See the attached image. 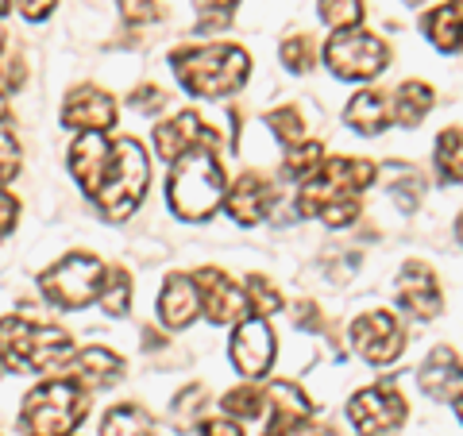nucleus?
<instances>
[{
	"label": "nucleus",
	"instance_id": "obj_1",
	"mask_svg": "<svg viewBox=\"0 0 463 436\" xmlns=\"http://www.w3.org/2000/svg\"><path fill=\"white\" fill-rule=\"evenodd\" d=\"M174 74L194 97L221 100L240 93V85L251 74V58L243 47L232 43H213V47H194L174 54Z\"/></svg>",
	"mask_w": 463,
	"mask_h": 436
},
{
	"label": "nucleus",
	"instance_id": "obj_2",
	"mask_svg": "<svg viewBox=\"0 0 463 436\" xmlns=\"http://www.w3.org/2000/svg\"><path fill=\"white\" fill-rule=\"evenodd\" d=\"M166 201L182 221H209L224 201V170L213 151H190L170 166Z\"/></svg>",
	"mask_w": 463,
	"mask_h": 436
},
{
	"label": "nucleus",
	"instance_id": "obj_3",
	"mask_svg": "<svg viewBox=\"0 0 463 436\" xmlns=\"http://www.w3.org/2000/svg\"><path fill=\"white\" fill-rule=\"evenodd\" d=\"M74 355V340L66 328L54 325H32L20 317L0 321V359L16 371H54Z\"/></svg>",
	"mask_w": 463,
	"mask_h": 436
},
{
	"label": "nucleus",
	"instance_id": "obj_4",
	"mask_svg": "<svg viewBox=\"0 0 463 436\" xmlns=\"http://www.w3.org/2000/svg\"><path fill=\"white\" fill-rule=\"evenodd\" d=\"M85 413H90L85 386H78L74 379H51L27 394L20 425L27 436H70L85 421Z\"/></svg>",
	"mask_w": 463,
	"mask_h": 436
},
{
	"label": "nucleus",
	"instance_id": "obj_5",
	"mask_svg": "<svg viewBox=\"0 0 463 436\" xmlns=\"http://www.w3.org/2000/svg\"><path fill=\"white\" fill-rule=\"evenodd\" d=\"M147 178H151V166H147V155L136 139H116L112 143V170H109V182L100 190L97 205L109 221H128L143 194H147Z\"/></svg>",
	"mask_w": 463,
	"mask_h": 436
},
{
	"label": "nucleus",
	"instance_id": "obj_6",
	"mask_svg": "<svg viewBox=\"0 0 463 436\" xmlns=\"http://www.w3.org/2000/svg\"><path fill=\"white\" fill-rule=\"evenodd\" d=\"M325 66L344 81H371L390 66V47L374 32L352 27L325 43Z\"/></svg>",
	"mask_w": 463,
	"mask_h": 436
},
{
	"label": "nucleus",
	"instance_id": "obj_7",
	"mask_svg": "<svg viewBox=\"0 0 463 436\" xmlns=\"http://www.w3.org/2000/svg\"><path fill=\"white\" fill-rule=\"evenodd\" d=\"M109 279V267L93 255H66L62 263H54L51 270H43V294H47L54 305L62 309H85L90 301L100 298Z\"/></svg>",
	"mask_w": 463,
	"mask_h": 436
},
{
	"label": "nucleus",
	"instance_id": "obj_8",
	"mask_svg": "<svg viewBox=\"0 0 463 436\" xmlns=\"http://www.w3.org/2000/svg\"><path fill=\"white\" fill-rule=\"evenodd\" d=\"M405 417H410V405L390 383L355 390L347 402V421L359 436H394L405 425Z\"/></svg>",
	"mask_w": 463,
	"mask_h": 436
},
{
	"label": "nucleus",
	"instance_id": "obj_9",
	"mask_svg": "<svg viewBox=\"0 0 463 436\" xmlns=\"http://www.w3.org/2000/svg\"><path fill=\"white\" fill-rule=\"evenodd\" d=\"M347 332H352V347L359 352V359H367L371 367H386V363H394L405 352V328L386 309L359 313Z\"/></svg>",
	"mask_w": 463,
	"mask_h": 436
},
{
	"label": "nucleus",
	"instance_id": "obj_10",
	"mask_svg": "<svg viewBox=\"0 0 463 436\" xmlns=\"http://www.w3.org/2000/svg\"><path fill=\"white\" fill-rule=\"evenodd\" d=\"M194 286H197V298H201V309L213 325H232V321H248V289H240L236 282L228 279L221 267H201L194 274Z\"/></svg>",
	"mask_w": 463,
	"mask_h": 436
},
{
	"label": "nucleus",
	"instance_id": "obj_11",
	"mask_svg": "<svg viewBox=\"0 0 463 436\" xmlns=\"http://www.w3.org/2000/svg\"><path fill=\"white\" fill-rule=\"evenodd\" d=\"M398 305L417 321H437L444 313V289L437 270L421 259H410L402 270H398Z\"/></svg>",
	"mask_w": 463,
	"mask_h": 436
},
{
	"label": "nucleus",
	"instance_id": "obj_12",
	"mask_svg": "<svg viewBox=\"0 0 463 436\" xmlns=\"http://www.w3.org/2000/svg\"><path fill=\"white\" fill-rule=\"evenodd\" d=\"M232 363L248 379H263L274 363V332L263 317H248L232 332Z\"/></svg>",
	"mask_w": 463,
	"mask_h": 436
},
{
	"label": "nucleus",
	"instance_id": "obj_13",
	"mask_svg": "<svg viewBox=\"0 0 463 436\" xmlns=\"http://www.w3.org/2000/svg\"><path fill=\"white\" fill-rule=\"evenodd\" d=\"M417 386L432 402L456 405L463 398V359L456 355V347H448V344L432 347L421 363V371H417Z\"/></svg>",
	"mask_w": 463,
	"mask_h": 436
},
{
	"label": "nucleus",
	"instance_id": "obj_14",
	"mask_svg": "<svg viewBox=\"0 0 463 436\" xmlns=\"http://www.w3.org/2000/svg\"><path fill=\"white\" fill-rule=\"evenodd\" d=\"M112 170V143L105 139V132H81L70 147V174L78 178V185L90 197H100Z\"/></svg>",
	"mask_w": 463,
	"mask_h": 436
},
{
	"label": "nucleus",
	"instance_id": "obj_15",
	"mask_svg": "<svg viewBox=\"0 0 463 436\" xmlns=\"http://www.w3.org/2000/svg\"><path fill=\"white\" fill-rule=\"evenodd\" d=\"M216 143H221V139H216V132L209 124H201L197 112H178L174 120L155 128V147H158V155H163L166 163H178L182 155L201 151V147L213 151Z\"/></svg>",
	"mask_w": 463,
	"mask_h": 436
},
{
	"label": "nucleus",
	"instance_id": "obj_16",
	"mask_svg": "<svg viewBox=\"0 0 463 436\" xmlns=\"http://www.w3.org/2000/svg\"><path fill=\"white\" fill-rule=\"evenodd\" d=\"M267 410H270V421L263 436H298V429L313 417V402L289 379H274L267 386Z\"/></svg>",
	"mask_w": 463,
	"mask_h": 436
},
{
	"label": "nucleus",
	"instance_id": "obj_17",
	"mask_svg": "<svg viewBox=\"0 0 463 436\" xmlns=\"http://www.w3.org/2000/svg\"><path fill=\"white\" fill-rule=\"evenodd\" d=\"M62 124L74 132H105L116 124V100L97 85H78L62 105Z\"/></svg>",
	"mask_w": 463,
	"mask_h": 436
},
{
	"label": "nucleus",
	"instance_id": "obj_18",
	"mask_svg": "<svg viewBox=\"0 0 463 436\" xmlns=\"http://www.w3.org/2000/svg\"><path fill=\"white\" fill-rule=\"evenodd\" d=\"M274 185L263 178V174H243V178L232 185V194H228V213H232V221H240L243 228H251L259 221H267V213L274 209Z\"/></svg>",
	"mask_w": 463,
	"mask_h": 436
},
{
	"label": "nucleus",
	"instance_id": "obj_19",
	"mask_svg": "<svg viewBox=\"0 0 463 436\" xmlns=\"http://www.w3.org/2000/svg\"><path fill=\"white\" fill-rule=\"evenodd\" d=\"M344 120L359 136H379L394 124V93L383 90H359L344 109Z\"/></svg>",
	"mask_w": 463,
	"mask_h": 436
},
{
	"label": "nucleus",
	"instance_id": "obj_20",
	"mask_svg": "<svg viewBox=\"0 0 463 436\" xmlns=\"http://www.w3.org/2000/svg\"><path fill=\"white\" fill-rule=\"evenodd\" d=\"M70 374H74L78 386L100 390V386H112L124 374V359L112 355L109 347H81V352L70 359Z\"/></svg>",
	"mask_w": 463,
	"mask_h": 436
},
{
	"label": "nucleus",
	"instance_id": "obj_21",
	"mask_svg": "<svg viewBox=\"0 0 463 436\" xmlns=\"http://www.w3.org/2000/svg\"><path fill=\"white\" fill-rule=\"evenodd\" d=\"M197 309H201V298H197L194 279L170 274L163 294H158V317H163V325L166 328H185L197 317Z\"/></svg>",
	"mask_w": 463,
	"mask_h": 436
},
{
	"label": "nucleus",
	"instance_id": "obj_22",
	"mask_svg": "<svg viewBox=\"0 0 463 436\" xmlns=\"http://www.w3.org/2000/svg\"><path fill=\"white\" fill-rule=\"evenodd\" d=\"M421 27H425L429 43L440 54H459L463 51V8L456 5V0L429 8L425 16H421Z\"/></svg>",
	"mask_w": 463,
	"mask_h": 436
},
{
	"label": "nucleus",
	"instance_id": "obj_23",
	"mask_svg": "<svg viewBox=\"0 0 463 436\" xmlns=\"http://www.w3.org/2000/svg\"><path fill=\"white\" fill-rule=\"evenodd\" d=\"M437 105V90L429 81H402L394 90V124L398 128H417L425 124V116Z\"/></svg>",
	"mask_w": 463,
	"mask_h": 436
},
{
	"label": "nucleus",
	"instance_id": "obj_24",
	"mask_svg": "<svg viewBox=\"0 0 463 436\" xmlns=\"http://www.w3.org/2000/svg\"><path fill=\"white\" fill-rule=\"evenodd\" d=\"M325 178H332L336 185H344L347 194H364L374 185V178H379V166L371 163V158H347V155H336V158H325L321 166Z\"/></svg>",
	"mask_w": 463,
	"mask_h": 436
},
{
	"label": "nucleus",
	"instance_id": "obj_25",
	"mask_svg": "<svg viewBox=\"0 0 463 436\" xmlns=\"http://www.w3.org/2000/svg\"><path fill=\"white\" fill-rule=\"evenodd\" d=\"M432 166L444 185H463V128H444L432 147Z\"/></svg>",
	"mask_w": 463,
	"mask_h": 436
},
{
	"label": "nucleus",
	"instance_id": "obj_26",
	"mask_svg": "<svg viewBox=\"0 0 463 436\" xmlns=\"http://www.w3.org/2000/svg\"><path fill=\"white\" fill-rule=\"evenodd\" d=\"M100 436H155V425L139 405L124 402L116 410H109V417L100 421Z\"/></svg>",
	"mask_w": 463,
	"mask_h": 436
},
{
	"label": "nucleus",
	"instance_id": "obj_27",
	"mask_svg": "<svg viewBox=\"0 0 463 436\" xmlns=\"http://www.w3.org/2000/svg\"><path fill=\"white\" fill-rule=\"evenodd\" d=\"M390 174V197H394V205L402 213H413L417 205H421V194H425V182H421V174H417L413 166H386Z\"/></svg>",
	"mask_w": 463,
	"mask_h": 436
},
{
	"label": "nucleus",
	"instance_id": "obj_28",
	"mask_svg": "<svg viewBox=\"0 0 463 436\" xmlns=\"http://www.w3.org/2000/svg\"><path fill=\"white\" fill-rule=\"evenodd\" d=\"M286 174H289V178H313V174L317 170H321L325 166V143H317V139H301L298 143V147H289L286 151Z\"/></svg>",
	"mask_w": 463,
	"mask_h": 436
},
{
	"label": "nucleus",
	"instance_id": "obj_29",
	"mask_svg": "<svg viewBox=\"0 0 463 436\" xmlns=\"http://www.w3.org/2000/svg\"><path fill=\"white\" fill-rule=\"evenodd\" d=\"M317 12H321V20L332 27V32H352V27H359L367 16L364 0H321Z\"/></svg>",
	"mask_w": 463,
	"mask_h": 436
},
{
	"label": "nucleus",
	"instance_id": "obj_30",
	"mask_svg": "<svg viewBox=\"0 0 463 436\" xmlns=\"http://www.w3.org/2000/svg\"><path fill=\"white\" fill-rule=\"evenodd\" d=\"M100 305L105 313L112 317H124L128 305H132V282H128V270L124 267H112L109 279H105V289H100Z\"/></svg>",
	"mask_w": 463,
	"mask_h": 436
},
{
	"label": "nucleus",
	"instance_id": "obj_31",
	"mask_svg": "<svg viewBox=\"0 0 463 436\" xmlns=\"http://www.w3.org/2000/svg\"><path fill=\"white\" fill-rule=\"evenodd\" d=\"M267 128L286 143V147H298V143L306 139V124H301V112L294 105H282V109L267 112Z\"/></svg>",
	"mask_w": 463,
	"mask_h": 436
},
{
	"label": "nucleus",
	"instance_id": "obj_32",
	"mask_svg": "<svg viewBox=\"0 0 463 436\" xmlns=\"http://www.w3.org/2000/svg\"><path fill=\"white\" fill-rule=\"evenodd\" d=\"M224 413L232 417H259L267 410V390H259V386H236V390H228L224 394Z\"/></svg>",
	"mask_w": 463,
	"mask_h": 436
},
{
	"label": "nucleus",
	"instance_id": "obj_33",
	"mask_svg": "<svg viewBox=\"0 0 463 436\" xmlns=\"http://www.w3.org/2000/svg\"><path fill=\"white\" fill-rule=\"evenodd\" d=\"M282 62L294 70V74H309L313 62H317V43L309 35H294L282 43Z\"/></svg>",
	"mask_w": 463,
	"mask_h": 436
},
{
	"label": "nucleus",
	"instance_id": "obj_34",
	"mask_svg": "<svg viewBox=\"0 0 463 436\" xmlns=\"http://www.w3.org/2000/svg\"><path fill=\"white\" fill-rule=\"evenodd\" d=\"M248 301H251V309L263 313V317L282 313V294L263 279V274H251V279H248Z\"/></svg>",
	"mask_w": 463,
	"mask_h": 436
},
{
	"label": "nucleus",
	"instance_id": "obj_35",
	"mask_svg": "<svg viewBox=\"0 0 463 436\" xmlns=\"http://www.w3.org/2000/svg\"><path fill=\"white\" fill-rule=\"evenodd\" d=\"M20 174V143L12 136V128L0 124V185L12 182Z\"/></svg>",
	"mask_w": 463,
	"mask_h": 436
},
{
	"label": "nucleus",
	"instance_id": "obj_36",
	"mask_svg": "<svg viewBox=\"0 0 463 436\" xmlns=\"http://www.w3.org/2000/svg\"><path fill=\"white\" fill-rule=\"evenodd\" d=\"M201 405H205V386H185L178 398H174V417H178V425H190V421L201 413Z\"/></svg>",
	"mask_w": 463,
	"mask_h": 436
},
{
	"label": "nucleus",
	"instance_id": "obj_37",
	"mask_svg": "<svg viewBox=\"0 0 463 436\" xmlns=\"http://www.w3.org/2000/svg\"><path fill=\"white\" fill-rule=\"evenodd\" d=\"M120 16L128 20V24H155L163 12H158V5L155 0H120Z\"/></svg>",
	"mask_w": 463,
	"mask_h": 436
},
{
	"label": "nucleus",
	"instance_id": "obj_38",
	"mask_svg": "<svg viewBox=\"0 0 463 436\" xmlns=\"http://www.w3.org/2000/svg\"><path fill=\"white\" fill-rule=\"evenodd\" d=\"M359 216V197H344V201H336V205H328L325 213H321V221L328 224V228H347Z\"/></svg>",
	"mask_w": 463,
	"mask_h": 436
},
{
	"label": "nucleus",
	"instance_id": "obj_39",
	"mask_svg": "<svg viewBox=\"0 0 463 436\" xmlns=\"http://www.w3.org/2000/svg\"><path fill=\"white\" fill-rule=\"evenodd\" d=\"M128 105H132L136 112H163L166 109V93L158 90V85H143V90H136L132 97H128Z\"/></svg>",
	"mask_w": 463,
	"mask_h": 436
},
{
	"label": "nucleus",
	"instance_id": "obj_40",
	"mask_svg": "<svg viewBox=\"0 0 463 436\" xmlns=\"http://www.w3.org/2000/svg\"><path fill=\"white\" fill-rule=\"evenodd\" d=\"M236 5H240V0H197V8L205 12L213 27L228 24V16H232V8H236Z\"/></svg>",
	"mask_w": 463,
	"mask_h": 436
},
{
	"label": "nucleus",
	"instance_id": "obj_41",
	"mask_svg": "<svg viewBox=\"0 0 463 436\" xmlns=\"http://www.w3.org/2000/svg\"><path fill=\"white\" fill-rule=\"evenodd\" d=\"M294 325L298 328H309V332H321L325 328V317H321V309H317L313 301H301L298 313H294Z\"/></svg>",
	"mask_w": 463,
	"mask_h": 436
},
{
	"label": "nucleus",
	"instance_id": "obj_42",
	"mask_svg": "<svg viewBox=\"0 0 463 436\" xmlns=\"http://www.w3.org/2000/svg\"><path fill=\"white\" fill-rule=\"evenodd\" d=\"M201 436H243V432L232 417H213V421H201Z\"/></svg>",
	"mask_w": 463,
	"mask_h": 436
},
{
	"label": "nucleus",
	"instance_id": "obj_43",
	"mask_svg": "<svg viewBox=\"0 0 463 436\" xmlns=\"http://www.w3.org/2000/svg\"><path fill=\"white\" fill-rule=\"evenodd\" d=\"M16 216H20V205H16V197L0 190V236H5V232H12V228H16Z\"/></svg>",
	"mask_w": 463,
	"mask_h": 436
},
{
	"label": "nucleus",
	"instance_id": "obj_44",
	"mask_svg": "<svg viewBox=\"0 0 463 436\" xmlns=\"http://www.w3.org/2000/svg\"><path fill=\"white\" fill-rule=\"evenodd\" d=\"M20 81H24V66L16 62V58H8V62H0V93L16 90Z\"/></svg>",
	"mask_w": 463,
	"mask_h": 436
},
{
	"label": "nucleus",
	"instance_id": "obj_45",
	"mask_svg": "<svg viewBox=\"0 0 463 436\" xmlns=\"http://www.w3.org/2000/svg\"><path fill=\"white\" fill-rule=\"evenodd\" d=\"M27 20H47V12L54 8V0H16Z\"/></svg>",
	"mask_w": 463,
	"mask_h": 436
},
{
	"label": "nucleus",
	"instance_id": "obj_46",
	"mask_svg": "<svg viewBox=\"0 0 463 436\" xmlns=\"http://www.w3.org/2000/svg\"><path fill=\"white\" fill-rule=\"evenodd\" d=\"M298 436H336V429H328V425H317V421H306V425L298 429Z\"/></svg>",
	"mask_w": 463,
	"mask_h": 436
},
{
	"label": "nucleus",
	"instance_id": "obj_47",
	"mask_svg": "<svg viewBox=\"0 0 463 436\" xmlns=\"http://www.w3.org/2000/svg\"><path fill=\"white\" fill-rule=\"evenodd\" d=\"M452 236H456V243L463 247V213L456 216V224H452Z\"/></svg>",
	"mask_w": 463,
	"mask_h": 436
},
{
	"label": "nucleus",
	"instance_id": "obj_48",
	"mask_svg": "<svg viewBox=\"0 0 463 436\" xmlns=\"http://www.w3.org/2000/svg\"><path fill=\"white\" fill-rule=\"evenodd\" d=\"M8 120V100H5V93H0V124Z\"/></svg>",
	"mask_w": 463,
	"mask_h": 436
},
{
	"label": "nucleus",
	"instance_id": "obj_49",
	"mask_svg": "<svg viewBox=\"0 0 463 436\" xmlns=\"http://www.w3.org/2000/svg\"><path fill=\"white\" fill-rule=\"evenodd\" d=\"M452 410H456V417H459V421H463V398H459V402H456V405H452Z\"/></svg>",
	"mask_w": 463,
	"mask_h": 436
},
{
	"label": "nucleus",
	"instance_id": "obj_50",
	"mask_svg": "<svg viewBox=\"0 0 463 436\" xmlns=\"http://www.w3.org/2000/svg\"><path fill=\"white\" fill-rule=\"evenodd\" d=\"M405 5H413V8H417V5H429V0H405Z\"/></svg>",
	"mask_w": 463,
	"mask_h": 436
},
{
	"label": "nucleus",
	"instance_id": "obj_51",
	"mask_svg": "<svg viewBox=\"0 0 463 436\" xmlns=\"http://www.w3.org/2000/svg\"><path fill=\"white\" fill-rule=\"evenodd\" d=\"M5 12H8V0H0V16H5Z\"/></svg>",
	"mask_w": 463,
	"mask_h": 436
},
{
	"label": "nucleus",
	"instance_id": "obj_52",
	"mask_svg": "<svg viewBox=\"0 0 463 436\" xmlns=\"http://www.w3.org/2000/svg\"><path fill=\"white\" fill-rule=\"evenodd\" d=\"M0 47H5V32H0Z\"/></svg>",
	"mask_w": 463,
	"mask_h": 436
},
{
	"label": "nucleus",
	"instance_id": "obj_53",
	"mask_svg": "<svg viewBox=\"0 0 463 436\" xmlns=\"http://www.w3.org/2000/svg\"><path fill=\"white\" fill-rule=\"evenodd\" d=\"M456 5H459V8H463V0H456Z\"/></svg>",
	"mask_w": 463,
	"mask_h": 436
}]
</instances>
